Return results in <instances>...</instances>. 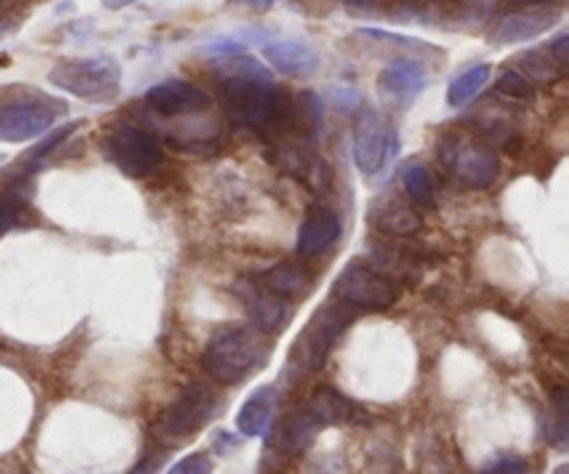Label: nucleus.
Segmentation results:
<instances>
[{
    "label": "nucleus",
    "mask_w": 569,
    "mask_h": 474,
    "mask_svg": "<svg viewBox=\"0 0 569 474\" xmlns=\"http://www.w3.org/2000/svg\"><path fill=\"white\" fill-rule=\"evenodd\" d=\"M220 100L228 117L261 137L283 131L298 117V105L272 81H222Z\"/></svg>",
    "instance_id": "nucleus-1"
},
{
    "label": "nucleus",
    "mask_w": 569,
    "mask_h": 474,
    "mask_svg": "<svg viewBox=\"0 0 569 474\" xmlns=\"http://www.w3.org/2000/svg\"><path fill=\"white\" fill-rule=\"evenodd\" d=\"M270 353L272 344L264 331L233 325L211 336L203 353V370L211 381L231 386V383L244 381L250 372L261 370Z\"/></svg>",
    "instance_id": "nucleus-2"
},
{
    "label": "nucleus",
    "mask_w": 569,
    "mask_h": 474,
    "mask_svg": "<svg viewBox=\"0 0 569 474\" xmlns=\"http://www.w3.org/2000/svg\"><path fill=\"white\" fill-rule=\"evenodd\" d=\"M67 105L33 89H9L0 94V142H28L48 131Z\"/></svg>",
    "instance_id": "nucleus-3"
},
{
    "label": "nucleus",
    "mask_w": 569,
    "mask_h": 474,
    "mask_svg": "<svg viewBox=\"0 0 569 474\" xmlns=\"http://www.w3.org/2000/svg\"><path fill=\"white\" fill-rule=\"evenodd\" d=\"M122 72L111 56H94V59H70L59 61L50 70V83L61 92L76 94L87 103H109L120 94Z\"/></svg>",
    "instance_id": "nucleus-4"
},
{
    "label": "nucleus",
    "mask_w": 569,
    "mask_h": 474,
    "mask_svg": "<svg viewBox=\"0 0 569 474\" xmlns=\"http://www.w3.org/2000/svg\"><path fill=\"white\" fill-rule=\"evenodd\" d=\"M103 150L111 164L128 178H148L164 164L159 139L133 122H114L103 133Z\"/></svg>",
    "instance_id": "nucleus-5"
},
{
    "label": "nucleus",
    "mask_w": 569,
    "mask_h": 474,
    "mask_svg": "<svg viewBox=\"0 0 569 474\" xmlns=\"http://www.w3.org/2000/svg\"><path fill=\"white\" fill-rule=\"evenodd\" d=\"M353 322V311L342 303H328L320 305L315 311V316L309 320V325L303 327V333L298 336L292 347V361L303 372H320L326 366L328 353L337 344V339L342 336L345 327Z\"/></svg>",
    "instance_id": "nucleus-6"
},
{
    "label": "nucleus",
    "mask_w": 569,
    "mask_h": 474,
    "mask_svg": "<svg viewBox=\"0 0 569 474\" xmlns=\"http://www.w3.org/2000/svg\"><path fill=\"white\" fill-rule=\"evenodd\" d=\"M217 397L206 383H189L172 405H167L164 414L156 420L153 436L164 444H176L198 433L206 422L214 416Z\"/></svg>",
    "instance_id": "nucleus-7"
},
{
    "label": "nucleus",
    "mask_w": 569,
    "mask_h": 474,
    "mask_svg": "<svg viewBox=\"0 0 569 474\" xmlns=\"http://www.w3.org/2000/svg\"><path fill=\"white\" fill-rule=\"evenodd\" d=\"M333 297L350 309L387 311L398 303V286L367 261L356 259L333 281Z\"/></svg>",
    "instance_id": "nucleus-8"
},
{
    "label": "nucleus",
    "mask_w": 569,
    "mask_h": 474,
    "mask_svg": "<svg viewBox=\"0 0 569 474\" xmlns=\"http://www.w3.org/2000/svg\"><path fill=\"white\" fill-rule=\"evenodd\" d=\"M439 155H442V164L453 172L456 181L470 189H487L500 172V161L492 150L459 137L445 139L439 144Z\"/></svg>",
    "instance_id": "nucleus-9"
},
{
    "label": "nucleus",
    "mask_w": 569,
    "mask_h": 474,
    "mask_svg": "<svg viewBox=\"0 0 569 474\" xmlns=\"http://www.w3.org/2000/svg\"><path fill=\"white\" fill-rule=\"evenodd\" d=\"M398 139H395V125L378 111H361L353 128V159L365 175H376L387 164L389 153H395Z\"/></svg>",
    "instance_id": "nucleus-10"
},
{
    "label": "nucleus",
    "mask_w": 569,
    "mask_h": 474,
    "mask_svg": "<svg viewBox=\"0 0 569 474\" xmlns=\"http://www.w3.org/2000/svg\"><path fill=\"white\" fill-rule=\"evenodd\" d=\"M428 72L415 59H395L378 75V94L392 105H409L426 92Z\"/></svg>",
    "instance_id": "nucleus-11"
},
{
    "label": "nucleus",
    "mask_w": 569,
    "mask_h": 474,
    "mask_svg": "<svg viewBox=\"0 0 569 474\" xmlns=\"http://www.w3.org/2000/svg\"><path fill=\"white\" fill-rule=\"evenodd\" d=\"M270 161L283 172V175L306 183V186L315 189V192L328 189V181H331L326 161H322L315 150L306 148V144H295V142L278 144V148L270 153Z\"/></svg>",
    "instance_id": "nucleus-12"
},
{
    "label": "nucleus",
    "mask_w": 569,
    "mask_h": 474,
    "mask_svg": "<svg viewBox=\"0 0 569 474\" xmlns=\"http://www.w3.org/2000/svg\"><path fill=\"white\" fill-rule=\"evenodd\" d=\"M237 294L259 331L278 333L289 325V320H292V309L283 303V297L272 294L270 289L261 286L259 281H248V278H244V281L237 283Z\"/></svg>",
    "instance_id": "nucleus-13"
},
{
    "label": "nucleus",
    "mask_w": 569,
    "mask_h": 474,
    "mask_svg": "<svg viewBox=\"0 0 569 474\" xmlns=\"http://www.w3.org/2000/svg\"><path fill=\"white\" fill-rule=\"evenodd\" d=\"M144 105L161 117L200 114L211 105V98L189 81H164L144 92Z\"/></svg>",
    "instance_id": "nucleus-14"
},
{
    "label": "nucleus",
    "mask_w": 569,
    "mask_h": 474,
    "mask_svg": "<svg viewBox=\"0 0 569 474\" xmlns=\"http://www.w3.org/2000/svg\"><path fill=\"white\" fill-rule=\"evenodd\" d=\"M559 20L561 14L556 9H548V6H528V9L515 11V14H506L503 20L495 26L492 44L528 42V39L542 37V33L550 31Z\"/></svg>",
    "instance_id": "nucleus-15"
},
{
    "label": "nucleus",
    "mask_w": 569,
    "mask_h": 474,
    "mask_svg": "<svg viewBox=\"0 0 569 474\" xmlns=\"http://www.w3.org/2000/svg\"><path fill=\"white\" fill-rule=\"evenodd\" d=\"M320 431V420H317L309 411V405H306V409H298L289 416H283L278 431L272 433L270 447L276 450V453L287 455V458H295V455H303L306 450L311 447V442H315Z\"/></svg>",
    "instance_id": "nucleus-16"
},
{
    "label": "nucleus",
    "mask_w": 569,
    "mask_h": 474,
    "mask_svg": "<svg viewBox=\"0 0 569 474\" xmlns=\"http://www.w3.org/2000/svg\"><path fill=\"white\" fill-rule=\"evenodd\" d=\"M261 53L283 75L306 78L320 67V59H317L315 50L309 44L298 42V39H276V42H267L261 48Z\"/></svg>",
    "instance_id": "nucleus-17"
},
{
    "label": "nucleus",
    "mask_w": 569,
    "mask_h": 474,
    "mask_svg": "<svg viewBox=\"0 0 569 474\" xmlns=\"http://www.w3.org/2000/svg\"><path fill=\"white\" fill-rule=\"evenodd\" d=\"M367 220H370L372 228H378L383 233H392V236H411V233H417L422 228V220L415 211V205L403 203L395 194L376 200Z\"/></svg>",
    "instance_id": "nucleus-18"
},
{
    "label": "nucleus",
    "mask_w": 569,
    "mask_h": 474,
    "mask_svg": "<svg viewBox=\"0 0 569 474\" xmlns=\"http://www.w3.org/2000/svg\"><path fill=\"white\" fill-rule=\"evenodd\" d=\"M276 409H278V389L276 386L256 389V392L244 400L242 411H239L237 431L248 438L267 436L272 420H276Z\"/></svg>",
    "instance_id": "nucleus-19"
},
{
    "label": "nucleus",
    "mask_w": 569,
    "mask_h": 474,
    "mask_svg": "<svg viewBox=\"0 0 569 474\" xmlns=\"http://www.w3.org/2000/svg\"><path fill=\"white\" fill-rule=\"evenodd\" d=\"M342 233V222L333 211L328 209H317L300 222V231H298V250L303 255H317L322 250L331 248L333 242L339 239Z\"/></svg>",
    "instance_id": "nucleus-20"
},
{
    "label": "nucleus",
    "mask_w": 569,
    "mask_h": 474,
    "mask_svg": "<svg viewBox=\"0 0 569 474\" xmlns=\"http://www.w3.org/2000/svg\"><path fill=\"white\" fill-rule=\"evenodd\" d=\"M309 411L311 414L320 420L322 427L328 425H353V422H365V411L359 409V405L353 403V400L342 397L339 392H333V389H317L315 397H311L309 403Z\"/></svg>",
    "instance_id": "nucleus-21"
},
{
    "label": "nucleus",
    "mask_w": 569,
    "mask_h": 474,
    "mask_svg": "<svg viewBox=\"0 0 569 474\" xmlns=\"http://www.w3.org/2000/svg\"><path fill=\"white\" fill-rule=\"evenodd\" d=\"M259 283L283 300L306 297V294L311 292V286H315V275L300 264H278L272 266V270H267L264 275L259 278Z\"/></svg>",
    "instance_id": "nucleus-22"
},
{
    "label": "nucleus",
    "mask_w": 569,
    "mask_h": 474,
    "mask_svg": "<svg viewBox=\"0 0 569 474\" xmlns=\"http://www.w3.org/2000/svg\"><path fill=\"white\" fill-rule=\"evenodd\" d=\"M22 183L26 181H11L0 186V239L14 228H26L31 222V203H28V194L22 192Z\"/></svg>",
    "instance_id": "nucleus-23"
},
{
    "label": "nucleus",
    "mask_w": 569,
    "mask_h": 474,
    "mask_svg": "<svg viewBox=\"0 0 569 474\" xmlns=\"http://www.w3.org/2000/svg\"><path fill=\"white\" fill-rule=\"evenodd\" d=\"M211 70H214L217 75H222V81H272L267 67H261L259 61L250 59V56L244 53L214 56Z\"/></svg>",
    "instance_id": "nucleus-24"
},
{
    "label": "nucleus",
    "mask_w": 569,
    "mask_h": 474,
    "mask_svg": "<svg viewBox=\"0 0 569 474\" xmlns=\"http://www.w3.org/2000/svg\"><path fill=\"white\" fill-rule=\"evenodd\" d=\"M489 72H492L489 64H476L470 67V70L461 72V75H456L448 89V103L453 105V109H461V105H467L470 100H476V94H481V89L487 87Z\"/></svg>",
    "instance_id": "nucleus-25"
},
{
    "label": "nucleus",
    "mask_w": 569,
    "mask_h": 474,
    "mask_svg": "<svg viewBox=\"0 0 569 474\" xmlns=\"http://www.w3.org/2000/svg\"><path fill=\"white\" fill-rule=\"evenodd\" d=\"M517 64L522 67V75L528 81H539V83H553L565 75V67L550 56V50H528V53L517 56Z\"/></svg>",
    "instance_id": "nucleus-26"
},
{
    "label": "nucleus",
    "mask_w": 569,
    "mask_h": 474,
    "mask_svg": "<svg viewBox=\"0 0 569 474\" xmlns=\"http://www.w3.org/2000/svg\"><path fill=\"white\" fill-rule=\"evenodd\" d=\"M400 181H403V192L411 203L420 205V209H431L433 205V178H431V172H428L426 164H417V161H411V164L403 170V178H400Z\"/></svg>",
    "instance_id": "nucleus-27"
},
{
    "label": "nucleus",
    "mask_w": 569,
    "mask_h": 474,
    "mask_svg": "<svg viewBox=\"0 0 569 474\" xmlns=\"http://www.w3.org/2000/svg\"><path fill=\"white\" fill-rule=\"evenodd\" d=\"M498 92L506 94V98H517V100H531L537 94L533 83L528 81L522 72L517 70H506L498 81Z\"/></svg>",
    "instance_id": "nucleus-28"
},
{
    "label": "nucleus",
    "mask_w": 569,
    "mask_h": 474,
    "mask_svg": "<svg viewBox=\"0 0 569 474\" xmlns=\"http://www.w3.org/2000/svg\"><path fill=\"white\" fill-rule=\"evenodd\" d=\"M528 461L517 458V455H500L492 464H487L481 474H528Z\"/></svg>",
    "instance_id": "nucleus-29"
},
{
    "label": "nucleus",
    "mask_w": 569,
    "mask_h": 474,
    "mask_svg": "<svg viewBox=\"0 0 569 474\" xmlns=\"http://www.w3.org/2000/svg\"><path fill=\"white\" fill-rule=\"evenodd\" d=\"M167 474H211V461L209 455H187V458H181L178 464L170 466V472Z\"/></svg>",
    "instance_id": "nucleus-30"
},
{
    "label": "nucleus",
    "mask_w": 569,
    "mask_h": 474,
    "mask_svg": "<svg viewBox=\"0 0 569 474\" xmlns=\"http://www.w3.org/2000/svg\"><path fill=\"white\" fill-rule=\"evenodd\" d=\"M331 100H333V103H337L342 111H345V109L353 111L356 105L361 103V94L356 92V89H337V92H331Z\"/></svg>",
    "instance_id": "nucleus-31"
},
{
    "label": "nucleus",
    "mask_w": 569,
    "mask_h": 474,
    "mask_svg": "<svg viewBox=\"0 0 569 474\" xmlns=\"http://www.w3.org/2000/svg\"><path fill=\"white\" fill-rule=\"evenodd\" d=\"M161 466V455H144L137 466H133L128 474H156Z\"/></svg>",
    "instance_id": "nucleus-32"
},
{
    "label": "nucleus",
    "mask_w": 569,
    "mask_h": 474,
    "mask_svg": "<svg viewBox=\"0 0 569 474\" xmlns=\"http://www.w3.org/2000/svg\"><path fill=\"white\" fill-rule=\"evenodd\" d=\"M567 42H569L567 33H559V39H556V42L548 48L550 56H553V59L559 61L561 67H567V59H569V56H567Z\"/></svg>",
    "instance_id": "nucleus-33"
},
{
    "label": "nucleus",
    "mask_w": 569,
    "mask_h": 474,
    "mask_svg": "<svg viewBox=\"0 0 569 474\" xmlns=\"http://www.w3.org/2000/svg\"><path fill=\"white\" fill-rule=\"evenodd\" d=\"M231 3H242L250 6V9H270L272 0H231Z\"/></svg>",
    "instance_id": "nucleus-34"
},
{
    "label": "nucleus",
    "mask_w": 569,
    "mask_h": 474,
    "mask_svg": "<svg viewBox=\"0 0 569 474\" xmlns=\"http://www.w3.org/2000/svg\"><path fill=\"white\" fill-rule=\"evenodd\" d=\"M131 3H137V0H103V6H106V9H111V11H117V9H126V6H131Z\"/></svg>",
    "instance_id": "nucleus-35"
},
{
    "label": "nucleus",
    "mask_w": 569,
    "mask_h": 474,
    "mask_svg": "<svg viewBox=\"0 0 569 474\" xmlns=\"http://www.w3.org/2000/svg\"><path fill=\"white\" fill-rule=\"evenodd\" d=\"M509 3H515V6H526V9H528V6H548L550 0H509Z\"/></svg>",
    "instance_id": "nucleus-36"
}]
</instances>
